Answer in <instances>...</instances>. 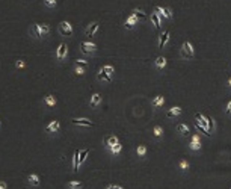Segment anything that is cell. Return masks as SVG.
I'll list each match as a JSON object with an SVG mask.
<instances>
[{"mask_svg":"<svg viewBox=\"0 0 231 189\" xmlns=\"http://www.w3.org/2000/svg\"><path fill=\"white\" fill-rule=\"evenodd\" d=\"M73 124H76V126H85V127H91V126H94V123H91V121L85 120V118H82V120H77V118H73L71 120Z\"/></svg>","mask_w":231,"mask_h":189,"instance_id":"7c38bea8","label":"cell"},{"mask_svg":"<svg viewBox=\"0 0 231 189\" xmlns=\"http://www.w3.org/2000/svg\"><path fill=\"white\" fill-rule=\"evenodd\" d=\"M227 86H228V88L231 89V76H228V77H227Z\"/></svg>","mask_w":231,"mask_h":189,"instance_id":"b9f144b4","label":"cell"},{"mask_svg":"<svg viewBox=\"0 0 231 189\" xmlns=\"http://www.w3.org/2000/svg\"><path fill=\"white\" fill-rule=\"evenodd\" d=\"M124 27H126V29H127V30H131V29H133V24H131V23H128L127 20H126V23H124Z\"/></svg>","mask_w":231,"mask_h":189,"instance_id":"ab89813d","label":"cell"},{"mask_svg":"<svg viewBox=\"0 0 231 189\" xmlns=\"http://www.w3.org/2000/svg\"><path fill=\"white\" fill-rule=\"evenodd\" d=\"M193 126H195V129H197L198 132H201V133H203L204 136H207V138H210V136H212V133H210L208 130L205 129V127H203V126H201V124H199L198 121H195V123H193Z\"/></svg>","mask_w":231,"mask_h":189,"instance_id":"5bb4252c","label":"cell"},{"mask_svg":"<svg viewBox=\"0 0 231 189\" xmlns=\"http://www.w3.org/2000/svg\"><path fill=\"white\" fill-rule=\"evenodd\" d=\"M101 70L104 71V73H107L109 76H110V74H113V71H115V68H113L112 65H104V67H103Z\"/></svg>","mask_w":231,"mask_h":189,"instance_id":"d6a6232c","label":"cell"},{"mask_svg":"<svg viewBox=\"0 0 231 189\" xmlns=\"http://www.w3.org/2000/svg\"><path fill=\"white\" fill-rule=\"evenodd\" d=\"M39 30H41V35L45 36V35H49V32H50V26L49 24H39Z\"/></svg>","mask_w":231,"mask_h":189,"instance_id":"f546056e","label":"cell"},{"mask_svg":"<svg viewBox=\"0 0 231 189\" xmlns=\"http://www.w3.org/2000/svg\"><path fill=\"white\" fill-rule=\"evenodd\" d=\"M131 14L135 15V17L139 20V21H144V20H146V14L142 11V9H139V8H135V9H131Z\"/></svg>","mask_w":231,"mask_h":189,"instance_id":"8fae6325","label":"cell"},{"mask_svg":"<svg viewBox=\"0 0 231 189\" xmlns=\"http://www.w3.org/2000/svg\"><path fill=\"white\" fill-rule=\"evenodd\" d=\"M79 155H80V151L76 150V151H74V156H73V171H77V170H79Z\"/></svg>","mask_w":231,"mask_h":189,"instance_id":"d6986e66","label":"cell"},{"mask_svg":"<svg viewBox=\"0 0 231 189\" xmlns=\"http://www.w3.org/2000/svg\"><path fill=\"white\" fill-rule=\"evenodd\" d=\"M189 148L192 150V151H199L201 150V142H195V141H189Z\"/></svg>","mask_w":231,"mask_h":189,"instance_id":"7402d4cb","label":"cell"},{"mask_svg":"<svg viewBox=\"0 0 231 189\" xmlns=\"http://www.w3.org/2000/svg\"><path fill=\"white\" fill-rule=\"evenodd\" d=\"M44 102H45V104H49V106H54L56 104V98L53 97V95H45V98H44Z\"/></svg>","mask_w":231,"mask_h":189,"instance_id":"4316f807","label":"cell"},{"mask_svg":"<svg viewBox=\"0 0 231 189\" xmlns=\"http://www.w3.org/2000/svg\"><path fill=\"white\" fill-rule=\"evenodd\" d=\"M68 188L69 189H80V188H82V181H79V180L69 181V183H68Z\"/></svg>","mask_w":231,"mask_h":189,"instance_id":"f1b7e54d","label":"cell"},{"mask_svg":"<svg viewBox=\"0 0 231 189\" xmlns=\"http://www.w3.org/2000/svg\"><path fill=\"white\" fill-rule=\"evenodd\" d=\"M175 129H177V132H178L181 136H184V138H189V127L186 126V124H183V123H178L177 126H175Z\"/></svg>","mask_w":231,"mask_h":189,"instance_id":"52a82bcc","label":"cell"},{"mask_svg":"<svg viewBox=\"0 0 231 189\" xmlns=\"http://www.w3.org/2000/svg\"><path fill=\"white\" fill-rule=\"evenodd\" d=\"M76 65H77V67H86V65H88V62L83 60V59H76Z\"/></svg>","mask_w":231,"mask_h":189,"instance_id":"d590c367","label":"cell"},{"mask_svg":"<svg viewBox=\"0 0 231 189\" xmlns=\"http://www.w3.org/2000/svg\"><path fill=\"white\" fill-rule=\"evenodd\" d=\"M44 5L47 8H54L56 6V0H44Z\"/></svg>","mask_w":231,"mask_h":189,"instance_id":"836d02e7","label":"cell"},{"mask_svg":"<svg viewBox=\"0 0 231 189\" xmlns=\"http://www.w3.org/2000/svg\"><path fill=\"white\" fill-rule=\"evenodd\" d=\"M113 186V189H124V188H121V186H118V185H112Z\"/></svg>","mask_w":231,"mask_h":189,"instance_id":"ee69618b","label":"cell"},{"mask_svg":"<svg viewBox=\"0 0 231 189\" xmlns=\"http://www.w3.org/2000/svg\"><path fill=\"white\" fill-rule=\"evenodd\" d=\"M32 34H33V36H35V38H38V39H39V38H43L41 30H39V24H36V23L32 24Z\"/></svg>","mask_w":231,"mask_h":189,"instance_id":"44dd1931","label":"cell"},{"mask_svg":"<svg viewBox=\"0 0 231 189\" xmlns=\"http://www.w3.org/2000/svg\"><path fill=\"white\" fill-rule=\"evenodd\" d=\"M121 150H122V145H121L120 142H118V144H115V145L109 147V151H110L112 155H120Z\"/></svg>","mask_w":231,"mask_h":189,"instance_id":"ffe728a7","label":"cell"},{"mask_svg":"<svg viewBox=\"0 0 231 189\" xmlns=\"http://www.w3.org/2000/svg\"><path fill=\"white\" fill-rule=\"evenodd\" d=\"M169 35H171V32L166 29V30H163L162 34H160V36H159V49H163L165 45H166V43L169 41Z\"/></svg>","mask_w":231,"mask_h":189,"instance_id":"5b68a950","label":"cell"},{"mask_svg":"<svg viewBox=\"0 0 231 189\" xmlns=\"http://www.w3.org/2000/svg\"><path fill=\"white\" fill-rule=\"evenodd\" d=\"M0 124H2V123H0Z\"/></svg>","mask_w":231,"mask_h":189,"instance_id":"bcb514c9","label":"cell"},{"mask_svg":"<svg viewBox=\"0 0 231 189\" xmlns=\"http://www.w3.org/2000/svg\"><path fill=\"white\" fill-rule=\"evenodd\" d=\"M60 129V124H59V121H51L50 124H49V126H47V127H45V132H47V133H56V132H58V130Z\"/></svg>","mask_w":231,"mask_h":189,"instance_id":"30bf717a","label":"cell"},{"mask_svg":"<svg viewBox=\"0 0 231 189\" xmlns=\"http://www.w3.org/2000/svg\"><path fill=\"white\" fill-rule=\"evenodd\" d=\"M207 129H208V132H210V130L213 132L214 130V120L210 118V117H207Z\"/></svg>","mask_w":231,"mask_h":189,"instance_id":"4dcf8cb0","label":"cell"},{"mask_svg":"<svg viewBox=\"0 0 231 189\" xmlns=\"http://www.w3.org/2000/svg\"><path fill=\"white\" fill-rule=\"evenodd\" d=\"M27 180H29V183H30L32 186H38V185H39V177H38L36 174H29Z\"/></svg>","mask_w":231,"mask_h":189,"instance_id":"ac0fdd59","label":"cell"},{"mask_svg":"<svg viewBox=\"0 0 231 189\" xmlns=\"http://www.w3.org/2000/svg\"><path fill=\"white\" fill-rule=\"evenodd\" d=\"M97 79H98V80H104V82H112V77L109 76V74H107V73H104L103 70H100V71H98Z\"/></svg>","mask_w":231,"mask_h":189,"instance_id":"e0dca14e","label":"cell"},{"mask_svg":"<svg viewBox=\"0 0 231 189\" xmlns=\"http://www.w3.org/2000/svg\"><path fill=\"white\" fill-rule=\"evenodd\" d=\"M88 155H89V150H88V148H85V150H82V151H80V155H79V165L85 162L86 157H88Z\"/></svg>","mask_w":231,"mask_h":189,"instance_id":"cb8c5ba5","label":"cell"},{"mask_svg":"<svg viewBox=\"0 0 231 189\" xmlns=\"http://www.w3.org/2000/svg\"><path fill=\"white\" fill-rule=\"evenodd\" d=\"M163 103H165V97H163V95H157V97L153 100V106H154V108H159V106H162Z\"/></svg>","mask_w":231,"mask_h":189,"instance_id":"603a6c76","label":"cell"},{"mask_svg":"<svg viewBox=\"0 0 231 189\" xmlns=\"http://www.w3.org/2000/svg\"><path fill=\"white\" fill-rule=\"evenodd\" d=\"M98 27H100V24H98V21H94V23H91L89 26L86 27L85 30V36H88L89 39L92 38V36H95V34L98 32Z\"/></svg>","mask_w":231,"mask_h":189,"instance_id":"3957f363","label":"cell"},{"mask_svg":"<svg viewBox=\"0 0 231 189\" xmlns=\"http://www.w3.org/2000/svg\"><path fill=\"white\" fill-rule=\"evenodd\" d=\"M163 12H165V17L168 18V20H171V18H172V11H171V8H163Z\"/></svg>","mask_w":231,"mask_h":189,"instance_id":"e575fe53","label":"cell"},{"mask_svg":"<svg viewBox=\"0 0 231 189\" xmlns=\"http://www.w3.org/2000/svg\"><path fill=\"white\" fill-rule=\"evenodd\" d=\"M181 112H183V109H181L180 106H174V108H171V109L166 111V117H168V118H174V117H178Z\"/></svg>","mask_w":231,"mask_h":189,"instance_id":"9c48e42d","label":"cell"},{"mask_svg":"<svg viewBox=\"0 0 231 189\" xmlns=\"http://www.w3.org/2000/svg\"><path fill=\"white\" fill-rule=\"evenodd\" d=\"M154 64H156V67L159 70H163L166 67V58H165V56H157L156 60H154Z\"/></svg>","mask_w":231,"mask_h":189,"instance_id":"4fadbf2b","label":"cell"},{"mask_svg":"<svg viewBox=\"0 0 231 189\" xmlns=\"http://www.w3.org/2000/svg\"><path fill=\"white\" fill-rule=\"evenodd\" d=\"M0 189H6V183L5 181H0Z\"/></svg>","mask_w":231,"mask_h":189,"instance_id":"7bdbcfd3","label":"cell"},{"mask_svg":"<svg viewBox=\"0 0 231 189\" xmlns=\"http://www.w3.org/2000/svg\"><path fill=\"white\" fill-rule=\"evenodd\" d=\"M100 102H101V95L98 94H94L92 97H91V102H89V104H91V108H97L98 104H100Z\"/></svg>","mask_w":231,"mask_h":189,"instance_id":"9a60e30c","label":"cell"},{"mask_svg":"<svg viewBox=\"0 0 231 189\" xmlns=\"http://www.w3.org/2000/svg\"><path fill=\"white\" fill-rule=\"evenodd\" d=\"M127 21H128V23H131L133 26H136L137 23H139V20H137V18L135 17L133 14H130V15H128V17H127Z\"/></svg>","mask_w":231,"mask_h":189,"instance_id":"1f68e13d","label":"cell"},{"mask_svg":"<svg viewBox=\"0 0 231 189\" xmlns=\"http://www.w3.org/2000/svg\"><path fill=\"white\" fill-rule=\"evenodd\" d=\"M58 32H59V35H62V36H73V26L69 24L68 21H62V23H59V26H58Z\"/></svg>","mask_w":231,"mask_h":189,"instance_id":"7a4b0ae2","label":"cell"},{"mask_svg":"<svg viewBox=\"0 0 231 189\" xmlns=\"http://www.w3.org/2000/svg\"><path fill=\"white\" fill-rule=\"evenodd\" d=\"M136 155L139 156V157H145V155H146V147L145 145H139L136 148Z\"/></svg>","mask_w":231,"mask_h":189,"instance_id":"484cf974","label":"cell"},{"mask_svg":"<svg viewBox=\"0 0 231 189\" xmlns=\"http://www.w3.org/2000/svg\"><path fill=\"white\" fill-rule=\"evenodd\" d=\"M225 113H227L228 117H231V100L227 103V106H225Z\"/></svg>","mask_w":231,"mask_h":189,"instance_id":"8d00e7d4","label":"cell"},{"mask_svg":"<svg viewBox=\"0 0 231 189\" xmlns=\"http://www.w3.org/2000/svg\"><path fill=\"white\" fill-rule=\"evenodd\" d=\"M180 56L183 59H193L195 58V50H193V45L190 41H184L181 44V49H180Z\"/></svg>","mask_w":231,"mask_h":189,"instance_id":"6da1fadb","label":"cell"},{"mask_svg":"<svg viewBox=\"0 0 231 189\" xmlns=\"http://www.w3.org/2000/svg\"><path fill=\"white\" fill-rule=\"evenodd\" d=\"M76 73L79 76H83V74H85V70H83V67H77L76 65Z\"/></svg>","mask_w":231,"mask_h":189,"instance_id":"74e56055","label":"cell"},{"mask_svg":"<svg viewBox=\"0 0 231 189\" xmlns=\"http://www.w3.org/2000/svg\"><path fill=\"white\" fill-rule=\"evenodd\" d=\"M104 142H106V147L109 148V147L115 145V144H118L120 141H118V138L115 136V135H112V136H107V138H106V141H104Z\"/></svg>","mask_w":231,"mask_h":189,"instance_id":"2e32d148","label":"cell"},{"mask_svg":"<svg viewBox=\"0 0 231 189\" xmlns=\"http://www.w3.org/2000/svg\"><path fill=\"white\" fill-rule=\"evenodd\" d=\"M150 20H151V23H153V26L156 30H160V24H162V20L160 17L156 14V12H151V15H150Z\"/></svg>","mask_w":231,"mask_h":189,"instance_id":"ba28073f","label":"cell"},{"mask_svg":"<svg viewBox=\"0 0 231 189\" xmlns=\"http://www.w3.org/2000/svg\"><path fill=\"white\" fill-rule=\"evenodd\" d=\"M15 67H17V68H23V67H26V62L24 60H17V62H15Z\"/></svg>","mask_w":231,"mask_h":189,"instance_id":"f35d334b","label":"cell"},{"mask_svg":"<svg viewBox=\"0 0 231 189\" xmlns=\"http://www.w3.org/2000/svg\"><path fill=\"white\" fill-rule=\"evenodd\" d=\"M190 141H195V142H201V139H199V135H192V136H190Z\"/></svg>","mask_w":231,"mask_h":189,"instance_id":"60d3db41","label":"cell"},{"mask_svg":"<svg viewBox=\"0 0 231 189\" xmlns=\"http://www.w3.org/2000/svg\"><path fill=\"white\" fill-rule=\"evenodd\" d=\"M106 189H113V186H112V185H109V186H107Z\"/></svg>","mask_w":231,"mask_h":189,"instance_id":"f6af8a7d","label":"cell"},{"mask_svg":"<svg viewBox=\"0 0 231 189\" xmlns=\"http://www.w3.org/2000/svg\"><path fill=\"white\" fill-rule=\"evenodd\" d=\"M67 44L65 43H60L59 44V47H58V52H56V58H58V60H64V58L67 56Z\"/></svg>","mask_w":231,"mask_h":189,"instance_id":"8992f818","label":"cell"},{"mask_svg":"<svg viewBox=\"0 0 231 189\" xmlns=\"http://www.w3.org/2000/svg\"><path fill=\"white\" fill-rule=\"evenodd\" d=\"M80 49H82V52L85 55H91V53H94L97 50V45L92 43H88V41H82L80 43Z\"/></svg>","mask_w":231,"mask_h":189,"instance_id":"277c9868","label":"cell"},{"mask_svg":"<svg viewBox=\"0 0 231 189\" xmlns=\"http://www.w3.org/2000/svg\"><path fill=\"white\" fill-rule=\"evenodd\" d=\"M189 162L186 160V159H180V162H178V168L181 170V171H187L189 170Z\"/></svg>","mask_w":231,"mask_h":189,"instance_id":"d4e9b609","label":"cell"},{"mask_svg":"<svg viewBox=\"0 0 231 189\" xmlns=\"http://www.w3.org/2000/svg\"><path fill=\"white\" fill-rule=\"evenodd\" d=\"M153 133H154V136L156 138H162L163 136V129L160 127V126H154Z\"/></svg>","mask_w":231,"mask_h":189,"instance_id":"83f0119b","label":"cell"}]
</instances>
